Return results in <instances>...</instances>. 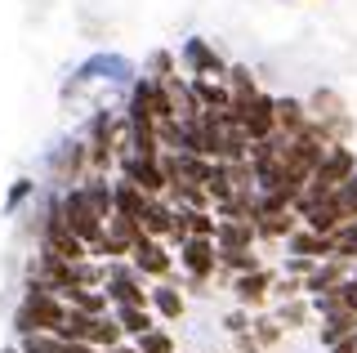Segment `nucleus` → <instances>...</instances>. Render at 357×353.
<instances>
[{
	"label": "nucleus",
	"mask_w": 357,
	"mask_h": 353,
	"mask_svg": "<svg viewBox=\"0 0 357 353\" xmlns=\"http://www.w3.org/2000/svg\"><path fill=\"white\" fill-rule=\"evenodd\" d=\"M67 313V300L59 291L40 282H22V300L14 308V331L18 336H31V331H59Z\"/></svg>",
	"instance_id": "1"
},
{
	"label": "nucleus",
	"mask_w": 357,
	"mask_h": 353,
	"mask_svg": "<svg viewBox=\"0 0 357 353\" xmlns=\"http://www.w3.org/2000/svg\"><path fill=\"white\" fill-rule=\"evenodd\" d=\"M139 76V63L130 59V54H116V50H98L89 54V59L76 63L72 81H67V90H85V85H112V90H130V81Z\"/></svg>",
	"instance_id": "2"
},
{
	"label": "nucleus",
	"mask_w": 357,
	"mask_h": 353,
	"mask_svg": "<svg viewBox=\"0 0 357 353\" xmlns=\"http://www.w3.org/2000/svg\"><path fill=\"white\" fill-rule=\"evenodd\" d=\"M174 264H178V273H183V291L210 295L206 286L219 278V246H215V237H183L174 246Z\"/></svg>",
	"instance_id": "3"
},
{
	"label": "nucleus",
	"mask_w": 357,
	"mask_h": 353,
	"mask_svg": "<svg viewBox=\"0 0 357 353\" xmlns=\"http://www.w3.org/2000/svg\"><path fill=\"white\" fill-rule=\"evenodd\" d=\"M304 103H308L312 126L326 130L331 143H353V112H349V103L340 98V90H331V85H317V90H312Z\"/></svg>",
	"instance_id": "4"
},
{
	"label": "nucleus",
	"mask_w": 357,
	"mask_h": 353,
	"mask_svg": "<svg viewBox=\"0 0 357 353\" xmlns=\"http://www.w3.org/2000/svg\"><path fill=\"white\" fill-rule=\"evenodd\" d=\"M45 174H50V188H72L89 174V148L85 139H59V148L45 152Z\"/></svg>",
	"instance_id": "5"
},
{
	"label": "nucleus",
	"mask_w": 357,
	"mask_h": 353,
	"mask_svg": "<svg viewBox=\"0 0 357 353\" xmlns=\"http://www.w3.org/2000/svg\"><path fill=\"white\" fill-rule=\"evenodd\" d=\"M357 170V148L353 143H331L326 148V157L317 161V170L308 174V183H304V193H312V197H326V193H335L344 179Z\"/></svg>",
	"instance_id": "6"
},
{
	"label": "nucleus",
	"mask_w": 357,
	"mask_h": 353,
	"mask_svg": "<svg viewBox=\"0 0 357 353\" xmlns=\"http://www.w3.org/2000/svg\"><path fill=\"white\" fill-rule=\"evenodd\" d=\"M59 211H63V224L72 228L76 237L85 241V246H94L98 233H103V224L107 219L89 206V197L81 193V183H72V188H59Z\"/></svg>",
	"instance_id": "7"
},
{
	"label": "nucleus",
	"mask_w": 357,
	"mask_h": 353,
	"mask_svg": "<svg viewBox=\"0 0 357 353\" xmlns=\"http://www.w3.org/2000/svg\"><path fill=\"white\" fill-rule=\"evenodd\" d=\"M232 117H237V126L245 130V139L259 143L277 130V94L255 90L250 98H237V103H232Z\"/></svg>",
	"instance_id": "8"
},
{
	"label": "nucleus",
	"mask_w": 357,
	"mask_h": 353,
	"mask_svg": "<svg viewBox=\"0 0 357 353\" xmlns=\"http://www.w3.org/2000/svg\"><path fill=\"white\" fill-rule=\"evenodd\" d=\"M148 278H143L139 269H134L130 260H107V282H103V291H107V300L112 304H148Z\"/></svg>",
	"instance_id": "9"
},
{
	"label": "nucleus",
	"mask_w": 357,
	"mask_h": 353,
	"mask_svg": "<svg viewBox=\"0 0 357 353\" xmlns=\"http://www.w3.org/2000/svg\"><path fill=\"white\" fill-rule=\"evenodd\" d=\"M116 174L121 179H130L139 193H148V197H165V165L161 157H139V152H121L116 157Z\"/></svg>",
	"instance_id": "10"
},
{
	"label": "nucleus",
	"mask_w": 357,
	"mask_h": 353,
	"mask_svg": "<svg viewBox=\"0 0 357 353\" xmlns=\"http://www.w3.org/2000/svg\"><path fill=\"white\" fill-rule=\"evenodd\" d=\"M178 72L183 76H228V59L215 50V40L206 36H188L183 45H178Z\"/></svg>",
	"instance_id": "11"
},
{
	"label": "nucleus",
	"mask_w": 357,
	"mask_h": 353,
	"mask_svg": "<svg viewBox=\"0 0 357 353\" xmlns=\"http://www.w3.org/2000/svg\"><path fill=\"white\" fill-rule=\"evenodd\" d=\"M273 282H277V269L259 264V269H250V273H237V278H228V291H232V300H237L241 308L259 313V308L273 304Z\"/></svg>",
	"instance_id": "12"
},
{
	"label": "nucleus",
	"mask_w": 357,
	"mask_h": 353,
	"mask_svg": "<svg viewBox=\"0 0 357 353\" xmlns=\"http://www.w3.org/2000/svg\"><path fill=\"white\" fill-rule=\"evenodd\" d=\"M126 260H130L148 282H165V278H174V269H178V264H174V250L165 246L161 237H148V233L134 241V250H130Z\"/></svg>",
	"instance_id": "13"
},
{
	"label": "nucleus",
	"mask_w": 357,
	"mask_h": 353,
	"mask_svg": "<svg viewBox=\"0 0 357 353\" xmlns=\"http://www.w3.org/2000/svg\"><path fill=\"white\" fill-rule=\"evenodd\" d=\"M139 237H143V228L134 224V219L112 215L107 224H103V233H98V241L89 246V255H94V260H126Z\"/></svg>",
	"instance_id": "14"
},
{
	"label": "nucleus",
	"mask_w": 357,
	"mask_h": 353,
	"mask_svg": "<svg viewBox=\"0 0 357 353\" xmlns=\"http://www.w3.org/2000/svg\"><path fill=\"white\" fill-rule=\"evenodd\" d=\"M148 308H152V317H156L161 326L178 322V317L188 313V295H183V286H178L174 278L152 282V286H148Z\"/></svg>",
	"instance_id": "15"
},
{
	"label": "nucleus",
	"mask_w": 357,
	"mask_h": 353,
	"mask_svg": "<svg viewBox=\"0 0 357 353\" xmlns=\"http://www.w3.org/2000/svg\"><path fill=\"white\" fill-rule=\"evenodd\" d=\"M215 246L219 250H250V246H259V228H255V219L215 215Z\"/></svg>",
	"instance_id": "16"
},
{
	"label": "nucleus",
	"mask_w": 357,
	"mask_h": 353,
	"mask_svg": "<svg viewBox=\"0 0 357 353\" xmlns=\"http://www.w3.org/2000/svg\"><path fill=\"white\" fill-rule=\"evenodd\" d=\"M353 273V264L349 260H340V255H331V260H317L312 264V273L304 278V295H326V291H340V282Z\"/></svg>",
	"instance_id": "17"
},
{
	"label": "nucleus",
	"mask_w": 357,
	"mask_h": 353,
	"mask_svg": "<svg viewBox=\"0 0 357 353\" xmlns=\"http://www.w3.org/2000/svg\"><path fill=\"white\" fill-rule=\"evenodd\" d=\"M18 353H98L85 340H63L54 331H31V336H18Z\"/></svg>",
	"instance_id": "18"
},
{
	"label": "nucleus",
	"mask_w": 357,
	"mask_h": 353,
	"mask_svg": "<svg viewBox=\"0 0 357 353\" xmlns=\"http://www.w3.org/2000/svg\"><path fill=\"white\" fill-rule=\"evenodd\" d=\"M282 246H286V255H308V260H331L335 255V237L312 233V228H304V224H299Z\"/></svg>",
	"instance_id": "19"
},
{
	"label": "nucleus",
	"mask_w": 357,
	"mask_h": 353,
	"mask_svg": "<svg viewBox=\"0 0 357 353\" xmlns=\"http://www.w3.org/2000/svg\"><path fill=\"white\" fill-rule=\"evenodd\" d=\"M188 81H192V94H197L201 112H232V90L219 76H188Z\"/></svg>",
	"instance_id": "20"
},
{
	"label": "nucleus",
	"mask_w": 357,
	"mask_h": 353,
	"mask_svg": "<svg viewBox=\"0 0 357 353\" xmlns=\"http://www.w3.org/2000/svg\"><path fill=\"white\" fill-rule=\"evenodd\" d=\"M139 228H143L148 237L170 241V228H174V202H170V197H148V211H143Z\"/></svg>",
	"instance_id": "21"
},
{
	"label": "nucleus",
	"mask_w": 357,
	"mask_h": 353,
	"mask_svg": "<svg viewBox=\"0 0 357 353\" xmlns=\"http://www.w3.org/2000/svg\"><path fill=\"white\" fill-rule=\"evenodd\" d=\"M317 331H321V349H331V345H340V340H349L357 336V313L349 304H340V308H331L326 317H317Z\"/></svg>",
	"instance_id": "22"
},
{
	"label": "nucleus",
	"mask_w": 357,
	"mask_h": 353,
	"mask_svg": "<svg viewBox=\"0 0 357 353\" xmlns=\"http://www.w3.org/2000/svg\"><path fill=\"white\" fill-rule=\"evenodd\" d=\"M308 126H312V117H308V103H304V98H295V94H277V130L295 139L299 130H308Z\"/></svg>",
	"instance_id": "23"
},
{
	"label": "nucleus",
	"mask_w": 357,
	"mask_h": 353,
	"mask_svg": "<svg viewBox=\"0 0 357 353\" xmlns=\"http://www.w3.org/2000/svg\"><path fill=\"white\" fill-rule=\"evenodd\" d=\"M112 317H116V326H121L126 340H139L143 331L156 326V317H152L148 304H112Z\"/></svg>",
	"instance_id": "24"
},
{
	"label": "nucleus",
	"mask_w": 357,
	"mask_h": 353,
	"mask_svg": "<svg viewBox=\"0 0 357 353\" xmlns=\"http://www.w3.org/2000/svg\"><path fill=\"white\" fill-rule=\"evenodd\" d=\"M81 193L89 197V206H94L103 219L116 215V197H112V174H98V170H89L85 179H81Z\"/></svg>",
	"instance_id": "25"
},
{
	"label": "nucleus",
	"mask_w": 357,
	"mask_h": 353,
	"mask_svg": "<svg viewBox=\"0 0 357 353\" xmlns=\"http://www.w3.org/2000/svg\"><path fill=\"white\" fill-rule=\"evenodd\" d=\"M112 197H116V215H126L139 224L143 211H148V193H139L130 179H121V174H112Z\"/></svg>",
	"instance_id": "26"
},
{
	"label": "nucleus",
	"mask_w": 357,
	"mask_h": 353,
	"mask_svg": "<svg viewBox=\"0 0 357 353\" xmlns=\"http://www.w3.org/2000/svg\"><path fill=\"white\" fill-rule=\"evenodd\" d=\"M273 317H277V322H282L286 331L308 326V322H312V304H308V295H290V300H277Z\"/></svg>",
	"instance_id": "27"
},
{
	"label": "nucleus",
	"mask_w": 357,
	"mask_h": 353,
	"mask_svg": "<svg viewBox=\"0 0 357 353\" xmlns=\"http://www.w3.org/2000/svg\"><path fill=\"white\" fill-rule=\"evenodd\" d=\"M36 197H40V183L31 179V174H18V179L9 183V193H5V206H0V211H5V215H18L22 206H27V202H36Z\"/></svg>",
	"instance_id": "28"
},
{
	"label": "nucleus",
	"mask_w": 357,
	"mask_h": 353,
	"mask_svg": "<svg viewBox=\"0 0 357 353\" xmlns=\"http://www.w3.org/2000/svg\"><path fill=\"white\" fill-rule=\"evenodd\" d=\"M121 340H126V336H121V326H116V317H112V308H107V313H98L94 322H89V345H94L98 353H107L112 345H121Z\"/></svg>",
	"instance_id": "29"
},
{
	"label": "nucleus",
	"mask_w": 357,
	"mask_h": 353,
	"mask_svg": "<svg viewBox=\"0 0 357 353\" xmlns=\"http://www.w3.org/2000/svg\"><path fill=\"white\" fill-rule=\"evenodd\" d=\"M107 282V260H94V255H85V260H76L72 264V286H103ZM72 286H67V291H72Z\"/></svg>",
	"instance_id": "30"
},
{
	"label": "nucleus",
	"mask_w": 357,
	"mask_h": 353,
	"mask_svg": "<svg viewBox=\"0 0 357 353\" xmlns=\"http://www.w3.org/2000/svg\"><path fill=\"white\" fill-rule=\"evenodd\" d=\"M259 246H250V250H219V273L223 278H237V273H250V269H259Z\"/></svg>",
	"instance_id": "31"
},
{
	"label": "nucleus",
	"mask_w": 357,
	"mask_h": 353,
	"mask_svg": "<svg viewBox=\"0 0 357 353\" xmlns=\"http://www.w3.org/2000/svg\"><path fill=\"white\" fill-rule=\"evenodd\" d=\"M134 349H139V353H178V340H174L170 326L156 322L152 331H143V336L134 340Z\"/></svg>",
	"instance_id": "32"
},
{
	"label": "nucleus",
	"mask_w": 357,
	"mask_h": 353,
	"mask_svg": "<svg viewBox=\"0 0 357 353\" xmlns=\"http://www.w3.org/2000/svg\"><path fill=\"white\" fill-rule=\"evenodd\" d=\"M250 336H255V340H259V349H273V345H277V340H282V336H286V326H282V322H277V317H273V313H268V308H259V313H255V317H250Z\"/></svg>",
	"instance_id": "33"
},
{
	"label": "nucleus",
	"mask_w": 357,
	"mask_h": 353,
	"mask_svg": "<svg viewBox=\"0 0 357 353\" xmlns=\"http://www.w3.org/2000/svg\"><path fill=\"white\" fill-rule=\"evenodd\" d=\"M223 85L232 90V103H237V98H250L255 90H259V81H255V72L245 68V63H228V76H223Z\"/></svg>",
	"instance_id": "34"
},
{
	"label": "nucleus",
	"mask_w": 357,
	"mask_h": 353,
	"mask_svg": "<svg viewBox=\"0 0 357 353\" xmlns=\"http://www.w3.org/2000/svg\"><path fill=\"white\" fill-rule=\"evenodd\" d=\"M98 313H81V308H72L67 304V313H63V326L54 331V336H63V340H85L89 345V322H94Z\"/></svg>",
	"instance_id": "35"
},
{
	"label": "nucleus",
	"mask_w": 357,
	"mask_h": 353,
	"mask_svg": "<svg viewBox=\"0 0 357 353\" xmlns=\"http://www.w3.org/2000/svg\"><path fill=\"white\" fill-rule=\"evenodd\" d=\"M143 72H148L152 81H161V76H174V72H178V50H152L148 63H143Z\"/></svg>",
	"instance_id": "36"
},
{
	"label": "nucleus",
	"mask_w": 357,
	"mask_h": 353,
	"mask_svg": "<svg viewBox=\"0 0 357 353\" xmlns=\"http://www.w3.org/2000/svg\"><path fill=\"white\" fill-rule=\"evenodd\" d=\"M331 197H335V206H340V215H344V219H357V170H353Z\"/></svg>",
	"instance_id": "37"
},
{
	"label": "nucleus",
	"mask_w": 357,
	"mask_h": 353,
	"mask_svg": "<svg viewBox=\"0 0 357 353\" xmlns=\"http://www.w3.org/2000/svg\"><path fill=\"white\" fill-rule=\"evenodd\" d=\"M335 255L340 260H357V219H349V224H340L335 228Z\"/></svg>",
	"instance_id": "38"
},
{
	"label": "nucleus",
	"mask_w": 357,
	"mask_h": 353,
	"mask_svg": "<svg viewBox=\"0 0 357 353\" xmlns=\"http://www.w3.org/2000/svg\"><path fill=\"white\" fill-rule=\"evenodd\" d=\"M250 308H241V304H232L228 313H223V331H228V336H241V331H250Z\"/></svg>",
	"instance_id": "39"
},
{
	"label": "nucleus",
	"mask_w": 357,
	"mask_h": 353,
	"mask_svg": "<svg viewBox=\"0 0 357 353\" xmlns=\"http://www.w3.org/2000/svg\"><path fill=\"white\" fill-rule=\"evenodd\" d=\"M312 264H317V260H308V255H286L282 264H277V273H286V278H299V282H304L308 273H312Z\"/></svg>",
	"instance_id": "40"
},
{
	"label": "nucleus",
	"mask_w": 357,
	"mask_h": 353,
	"mask_svg": "<svg viewBox=\"0 0 357 353\" xmlns=\"http://www.w3.org/2000/svg\"><path fill=\"white\" fill-rule=\"evenodd\" d=\"M290 295H304V282L277 273V282H273V304H277V300H290Z\"/></svg>",
	"instance_id": "41"
},
{
	"label": "nucleus",
	"mask_w": 357,
	"mask_h": 353,
	"mask_svg": "<svg viewBox=\"0 0 357 353\" xmlns=\"http://www.w3.org/2000/svg\"><path fill=\"white\" fill-rule=\"evenodd\" d=\"M340 300H344V304H349V308H353V313H357V269H353V273H349V278H344V282H340Z\"/></svg>",
	"instance_id": "42"
},
{
	"label": "nucleus",
	"mask_w": 357,
	"mask_h": 353,
	"mask_svg": "<svg viewBox=\"0 0 357 353\" xmlns=\"http://www.w3.org/2000/svg\"><path fill=\"white\" fill-rule=\"evenodd\" d=\"M232 345H237V353H264V349H259V340H255L250 331H241V336H232Z\"/></svg>",
	"instance_id": "43"
},
{
	"label": "nucleus",
	"mask_w": 357,
	"mask_h": 353,
	"mask_svg": "<svg viewBox=\"0 0 357 353\" xmlns=\"http://www.w3.org/2000/svg\"><path fill=\"white\" fill-rule=\"evenodd\" d=\"M321 353H357V336L340 340V345H331V349H321Z\"/></svg>",
	"instance_id": "44"
},
{
	"label": "nucleus",
	"mask_w": 357,
	"mask_h": 353,
	"mask_svg": "<svg viewBox=\"0 0 357 353\" xmlns=\"http://www.w3.org/2000/svg\"><path fill=\"white\" fill-rule=\"evenodd\" d=\"M107 353H139V349H134V340H121V345H112Z\"/></svg>",
	"instance_id": "45"
},
{
	"label": "nucleus",
	"mask_w": 357,
	"mask_h": 353,
	"mask_svg": "<svg viewBox=\"0 0 357 353\" xmlns=\"http://www.w3.org/2000/svg\"><path fill=\"white\" fill-rule=\"evenodd\" d=\"M192 353H201V349H192Z\"/></svg>",
	"instance_id": "46"
}]
</instances>
